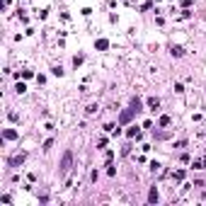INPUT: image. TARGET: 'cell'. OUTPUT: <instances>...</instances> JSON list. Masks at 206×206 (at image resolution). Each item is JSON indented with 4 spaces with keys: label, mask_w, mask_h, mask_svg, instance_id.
<instances>
[{
    "label": "cell",
    "mask_w": 206,
    "mask_h": 206,
    "mask_svg": "<svg viewBox=\"0 0 206 206\" xmlns=\"http://www.w3.org/2000/svg\"><path fill=\"white\" fill-rule=\"evenodd\" d=\"M70 160H73V155H70V153H66V155H63V160H61V172H63V175L70 170Z\"/></svg>",
    "instance_id": "obj_1"
},
{
    "label": "cell",
    "mask_w": 206,
    "mask_h": 206,
    "mask_svg": "<svg viewBox=\"0 0 206 206\" xmlns=\"http://www.w3.org/2000/svg\"><path fill=\"white\" fill-rule=\"evenodd\" d=\"M133 112H136V109H129V112H124V114H121V121H129V119H131V114H133Z\"/></svg>",
    "instance_id": "obj_2"
},
{
    "label": "cell",
    "mask_w": 206,
    "mask_h": 206,
    "mask_svg": "<svg viewBox=\"0 0 206 206\" xmlns=\"http://www.w3.org/2000/svg\"><path fill=\"white\" fill-rule=\"evenodd\" d=\"M109 46V44H107V39H100V41H97V49H107Z\"/></svg>",
    "instance_id": "obj_3"
}]
</instances>
